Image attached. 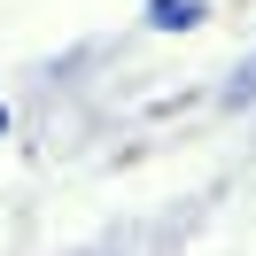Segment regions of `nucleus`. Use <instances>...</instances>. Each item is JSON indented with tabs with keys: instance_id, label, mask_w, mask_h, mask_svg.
<instances>
[{
	"instance_id": "f03ea898",
	"label": "nucleus",
	"mask_w": 256,
	"mask_h": 256,
	"mask_svg": "<svg viewBox=\"0 0 256 256\" xmlns=\"http://www.w3.org/2000/svg\"><path fill=\"white\" fill-rule=\"evenodd\" d=\"M240 101H256V62H240L233 78H225V109H240Z\"/></svg>"
},
{
	"instance_id": "f257e3e1",
	"label": "nucleus",
	"mask_w": 256,
	"mask_h": 256,
	"mask_svg": "<svg viewBox=\"0 0 256 256\" xmlns=\"http://www.w3.org/2000/svg\"><path fill=\"white\" fill-rule=\"evenodd\" d=\"M140 24L148 32H202L210 0H140Z\"/></svg>"
},
{
	"instance_id": "7ed1b4c3",
	"label": "nucleus",
	"mask_w": 256,
	"mask_h": 256,
	"mask_svg": "<svg viewBox=\"0 0 256 256\" xmlns=\"http://www.w3.org/2000/svg\"><path fill=\"white\" fill-rule=\"evenodd\" d=\"M8 132H16V109H8V101H0V140H8Z\"/></svg>"
}]
</instances>
